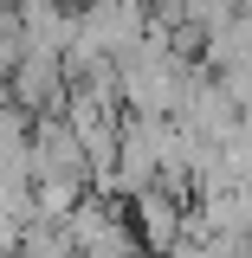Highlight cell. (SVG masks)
I'll list each match as a JSON object with an SVG mask.
<instances>
[{
    "label": "cell",
    "mask_w": 252,
    "mask_h": 258,
    "mask_svg": "<svg viewBox=\"0 0 252 258\" xmlns=\"http://www.w3.org/2000/svg\"><path fill=\"white\" fill-rule=\"evenodd\" d=\"M233 20H239V0H188V7H181V26H194L200 39L226 32Z\"/></svg>",
    "instance_id": "3957f363"
},
{
    "label": "cell",
    "mask_w": 252,
    "mask_h": 258,
    "mask_svg": "<svg viewBox=\"0 0 252 258\" xmlns=\"http://www.w3.org/2000/svg\"><path fill=\"white\" fill-rule=\"evenodd\" d=\"M32 181H84L91 187V155L65 116H32Z\"/></svg>",
    "instance_id": "6da1fadb"
},
{
    "label": "cell",
    "mask_w": 252,
    "mask_h": 258,
    "mask_svg": "<svg viewBox=\"0 0 252 258\" xmlns=\"http://www.w3.org/2000/svg\"><path fill=\"white\" fill-rule=\"evenodd\" d=\"M188 207L194 200H181V194H168V187H149V194H136L129 200V226H136V239H142V252L149 258H168L175 245H181V232H188Z\"/></svg>",
    "instance_id": "7a4b0ae2"
}]
</instances>
